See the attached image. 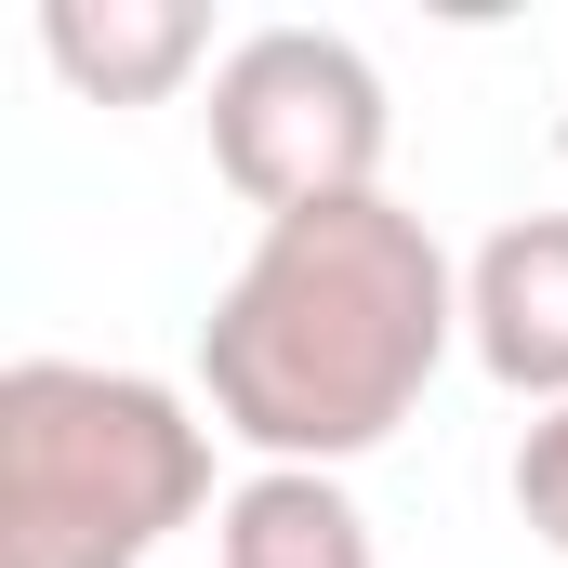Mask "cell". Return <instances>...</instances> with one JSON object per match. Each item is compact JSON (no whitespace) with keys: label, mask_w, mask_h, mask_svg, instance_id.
<instances>
[{"label":"cell","mask_w":568,"mask_h":568,"mask_svg":"<svg viewBox=\"0 0 568 568\" xmlns=\"http://www.w3.org/2000/svg\"><path fill=\"white\" fill-rule=\"evenodd\" d=\"M449 344H463V265L410 199L371 185L331 212H278L252 239V265L199 317V397L212 436H239L252 463L344 476L424 410Z\"/></svg>","instance_id":"1"},{"label":"cell","mask_w":568,"mask_h":568,"mask_svg":"<svg viewBox=\"0 0 568 568\" xmlns=\"http://www.w3.org/2000/svg\"><path fill=\"white\" fill-rule=\"evenodd\" d=\"M463 357L529 397V410H568V212H516L476 239L463 265Z\"/></svg>","instance_id":"4"},{"label":"cell","mask_w":568,"mask_h":568,"mask_svg":"<svg viewBox=\"0 0 568 568\" xmlns=\"http://www.w3.org/2000/svg\"><path fill=\"white\" fill-rule=\"evenodd\" d=\"M516 516L568 556V410H542V424L516 436Z\"/></svg>","instance_id":"7"},{"label":"cell","mask_w":568,"mask_h":568,"mask_svg":"<svg viewBox=\"0 0 568 568\" xmlns=\"http://www.w3.org/2000/svg\"><path fill=\"white\" fill-rule=\"evenodd\" d=\"M212 172L278 225V212H331V199H371L384 185V67L344 40V27H252L225 40L212 67Z\"/></svg>","instance_id":"3"},{"label":"cell","mask_w":568,"mask_h":568,"mask_svg":"<svg viewBox=\"0 0 568 568\" xmlns=\"http://www.w3.org/2000/svg\"><path fill=\"white\" fill-rule=\"evenodd\" d=\"M212 568H384L371 556V516L344 476L317 463H252L225 503H212Z\"/></svg>","instance_id":"6"},{"label":"cell","mask_w":568,"mask_h":568,"mask_svg":"<svg viewBox=\"0 0 568 568\" xmlns=\"http://www.w3.org/2000/svg\"><path fill=\"white\" fill-rule=\"evenodd\" d=\"M556 159H568V120H556Z\"/></svg>","instance_id":"8"},{"label":"cell","mask_w":568,"mask_h":568,"mask_svg":"<svg viewBox=\"0 0 568 568\" xmlns=\"http://www.w3.org/2000/svg\"><path fill=\"white\" fill-rule=\"evenodd\" d=\"M212 503V424L93 357L0 371V568H145Z\"/></svg>","instance_id":"2"},{"label":"cell","mask_w":568,"mask_h":568,"mask_svg":"<svg viewBox=\"0 0 568 568\" xmlns=\"http://www.w3.org/2000/svg\"><path fill=\"white\" fill-rule=\"evenodd\" d=\"M40 53L80 106H159L212 53V13L199 0H40Z\"/></svg>","instance_id":"5"}]
</instances>
